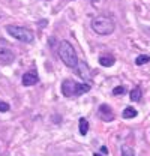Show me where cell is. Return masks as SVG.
<instances>
[{
    "instance_id": "obj_12",
    "label": "cell",
    "mask_w": 150,
    "mask_h": 156,
    "mask_svg": "<svg viewBox=\"0 0 150 156\" xmlns=\"http://www.w3.org/2000/svg\"><path fill=\"white\" fill-rule=\"evenodd\" d=\"M122 156H135L134 149L129 147V146H123V147H122Z\"/></svg>"
},
{
    "instance_id": "obj_2",
    "label": "cell",
    "mask_w": 150,
    "mask_h": 156,
    "mask_svg": "<svg viewBox=\"0 0 150 156\" xmlns=\"http://www.w3.org/2000/svg\"><path fill=\"white\" fill-rule=\"evenodd\" d=\"M90 90V86L89 84H84V83H75L71 80H65L62 83V93L65 96H80L86 92Z\"/></svg>"
},
{
    "instance_id": "obj_16",
    "label": "cell",
    "mask_w": 150,
    "mask_h": 156,
    "mask_svg": "<svg viewBox=\"0 0 150 156\" xmlns=\"http://www.w3.org/2000/svg\"><path fill=\"white\" fill-rule=\"evenodd\" d=\"M101 152H102V153H105V155H107V153H108V149H107V147H105V146H102V147H101Z\"/></svg>"
},
{
    "instance_id": "obj_7",
    "label": "cell",
    "mask_w": 150,
    "mask_h": 156,
    "mask_svg": "<svg viewBox=\"0 0 150 156\" xmlns=\"http://www.w3.org/2000/svg\"><path fill=\"white\" fill-rule=\"evenodd\" d=\"M21 81H23L24 86H33V84H36L38 81H39V78H38L36 72H27V74L23 75Z\"/></svg>"
},
{
    "instance_id": "obj_1",
    "label": "cell",
    "mask_w": 150,
    "mask_h": 156,
    "mask_svg": "<svg viewBox=\"0 0 150 156\" xmlns=\"http://www.w3.org/2000/svg\"><path fill=\"white\" fill-rule=\"evenodd\" d=\"M59 56L62 58V62L68 66V68H77L78 66V57L75 53L74 47L68 42V41H62L59 44Z\"/></svg>"
},
{
    "instance_id": "obj_11",
    "label": "cell",
    "mask_w": 150,
    "mask_h": 156,
    "mask_svg": "<svg viewBox=\"0 0 150 156\" xmlns=\"http://www.w3.org/2000/svg\"><path fill=\"white\" fill-rule=\"evenodd\" d=\"M129 98H131L132 102H138V101L141 99V89H140V87H135V89L131 92Z\"/></svg>"
},
{
    "instance_id": "obj_10",
    "label": "cell",
    "mask_w": 150,
    "mask_h": 156,
    "mask_svg": "<svg viewBox=\"0 0 150 156\" xmlns=\"http://www.w3.org/2000/svg\"><path fill=\"white\" fill-rule=\"evenodd\" d=\"M89 132V122H87V119H80V134L81 135H86Z\"/></svg>"
},
{
    "instance_id": "obj_9",
    "label": "cell",
    "mask_w": 150,
    "mask_h": 156,
    "mask_svg": "<svg viewBox=\"0 0 150 156\" xmlns=\"http://www.w3.org/2000/svg\"><path fill=\"white\" fill-rule=\"evenodd\" d=\"M137 110L134 108V107H126L125 110H123V113H122V117L123 119H132V117H137Z\"/></svg>"
},
{
    "instance_id": "obj_8",
    "label": "cell",
    "mask_w": 150,
    "mask_h": 156,
    "mask_svg": "<svg viewBox=\"0 0 150 156\" xmlns=\"http://www.w3.org/2000/svg\"><path fill=\"white\" fill-rule=\"evenodd\" d=\"M114 62H116V58L112 57L111 54H102V56L99 57V63H101L102 66H105V68L112 66V65H114Z\"/></svg>"
},
{
    "instance_id": "obj_14",
    "label": "cell",
    "mask_w": 150,
    "mask_h": 156,
    "mask_svg": "<svg viewBox=\"0 0 150 156\" xmlns=\"http://www.w3.org/2000/svg\"><path fill=\"white\" fill-rule=\"evenodd\" d=\"M149 62H150L149 56H140V57H137V60H135V63H137L138 66H141V65H144V63H149Z\"/></svg>"
},
{
    "instance_id": "obj_13",
    "label": "cell",
    "mask_w": 150,
    "mask_h": 156,
    "mask_svg": "<svg viewBox=\"0 0 150 156\" xmlns=\"http://www.w3.org/2000/svg\"><path fill=\"white\" fill-rule=\"evenodd\" d=\"M125 92H126V89H125L123 86H117V87L112 89V95H114V96H122Z\"/></svg>"
},
{
    "instance_id": "obj_3",
    "label": "cell",
    "mask_w": 150,
    "mask_h": 156,
    "mask_svg": "<svg viewBox=\"0 0 150 156\" xmlns=\"http://www.w3.org/2000/svg\"><path fill=\"white\" fill-rule=\"evenodd\" d=\"M92 29L98 35H102V36L111 35L112 32H114V21L110 17L99 15V17L93 18V21H92Z\"/></svg>"
},
{
    "instance_id": "obj_5",
    "label": "cell",
    "mask_w": 150,
    "mask_h": 156,
    "mask_svg": "<svg viewBox=\"0 0 150 156\" xmlns=\"http://www.w3.org/2000/svg\"><path fill=\"white\" fill-rule=\"evenodd\" d=\"M15 60V54L6 48V47H0V65H11Z\"/></svg>"
},
{
    "instance_id": "obj_6",
    "label": "cell",
    "mask_w": 150,
    "mask_h": 156,
    "mask_svg": "<svg viewBox=\"0 0 150 156\" xmlns=\"http://www.w3.org/2000/svg\"><path fill=\"white\" fill-rule=\"evenodd\" d=\"M99 116L102 117V120H105V122H111L112 119H114V113H112V110L108 105L102 104L99 107Z\"/></svg>"
},
{
    "instance_id": "obj_17",
    "label": "cell",
    "mask_w": 150,
    "mask_h": 156,
    "mask_svg": "<svg viewBox=\"0 0 150 156\" xmlns=\"http://www.w3.org/2000/svg\"><path fill=\"white\" fill-rule=\"evenodd\" d=\"M93 156H102V155H99V153H95V155Z\"/></svg>"
},
{
    "instance_id": "obj_15",
    "label": "cell",
    "mask_w": 150,
    "mask_h": 156,
    "mask_svg": "<svg viewBox=\"0 0 150 156\" xmlns=\"http://www.w3.org/2000/svg\"><path fill=\"white\" fill-rule=\"evenodd\" d=\"M9 111V104L5 101H0V113H6Z\"/></svg>"
},
{
    "instance_id": "obj_4",
    "label": "cell",
    "mask_w": 150,
    "mask_h": 156,
    "mask_svg": "<svg viewBox=\"0 0 150 156\" xmlns=\"http://www.w3.org/2000/svg\"><path fill=\"white\" fill-rule=\"evenodd\" d=\"M6 32L12 38L18 39L21 42H26V44L33 42V39H35V35H33L32 30H29L26 27H21V26H6Z\"/></svg>"
}]
</instances>
